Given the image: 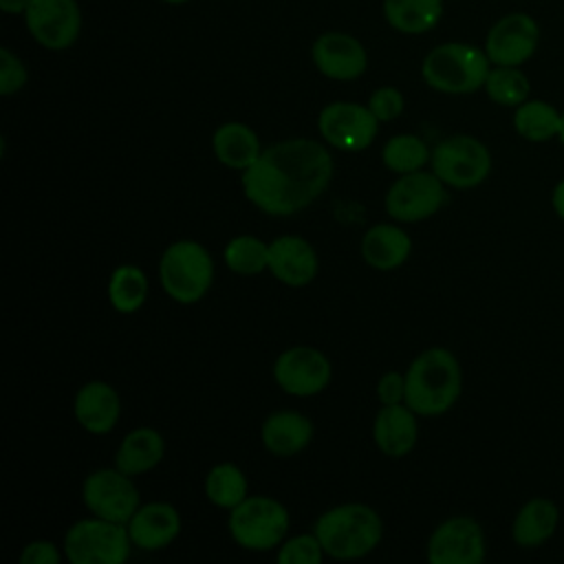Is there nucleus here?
Returning a JSON list of instances; mask_svg holds the SVG:
<instances>
[{
    "instance_id": "1",
    "label": "nucleus",
    "mask_w": 564,
    "mask_h": 564,
    "mask_svg": "<svg viewBox=\"0 0 564 564\" xmlns=\"http://www.w3.org/2000/svg\"><path fill=\"white\" fill-rule=\"evenodd\" d=\"M333 156L315 139H286L262 150L240 176L242 192L271 216H293L317 200L333 178Z\"/></svg>"
},
{
    "instance_id": "2",
    "label": "nucleus",
    "mask_w": 564,
    "mask_h": 564,
    "mask_svg": "<svg viewBox=\"0 0 564 564\" xmlns=\"http://www.w3.org/2000/svg\"><path fill=\"white\" fill-rule=\"evenodd\" d=\"M463 370L454 352L434 346L419 352L405 370V405L421 416L445 414L460 397Z\"/></svg>"
},
{
    "instance_id": "3",
    "label": "nucleus",
    "mask_w": 564,
    "mask_h": 564,
    "mask_svg": "<svg viewBox=\"0 0 564 564\" xmlns=\"http://www.w3.org/2000/svg\"><path fill=\"white\" fill-rule=\"evenodd\" d=\"M322 549L335 560H357L368 555L383 535L379 513L364 502H346L324 511L313 527Z\"/></svg>"
},
{
    "instance_id": "4",
    "label": "nucleus",
    "mask_w": 564,
    "mask_h": 564,
    "mask_svg": "<svg viewBox=\"0 0 564 564\" xmlns=\"http://www.w3.org/2000/svg\"><path fill=\"white\" fill-rule=\"evenodd\" d=\"M491 62L485 48L467 42H443L421 64L423 82L445 95H471L485 86Z\"/></svg>"
},
{
    "instance_id": "5",
    "label": "nucleus",
    "mask_w": 564,
    "mask_h": 564,
    "mask_svg": "<svg viewBox=\"0 0 564 564\" xmlns=\"http://www.w3.org/2000/svg\"><path fill=\"white\" fill-rule=\"evenodd\" d=\"M159 278L172 300L194 304L205 297L214 282V260L200 242L176 240L161 253Z\"/></svg>"
},
{
    "instance_id": "6",
    "label": "nucleus",
    "mask_w": 564,
    "mask_h": 564,
    "mask_svg": "<svg viewBox=\"0 0 564 564\" xmlns=\"http://www.w3.org/2000/svg\"><path fill=\"white\" fill-rule=\"evenodd\" d=\"M286 507L271 496H247L229 509L227 529L234 542L247 551L278 549L289 531Z\"/></svg>"
},
{
    "instance_id": "7",
    "label": "nucleus",
    "mask_w": 564,
    "mask_h": 564,
    "mask_svg": "<svg viewBox=\"0 0 564 564\" xmlns=\"http://www.w3.org/2000/svg\"><path fill=\"white\" fill-rule=\"evenodd\" d=\"M132 546L126 524L99 516L77 520L64 535V555L73 564H123Z\"/></svg>"
},
{
    "instance_id": "8",
    "label": "nucleus",
    "mask_w": 564,
    "mask_h": 564,
    "mask_svg": "<svg viewBox=\"0 0 564 564\" xmlns=\"http://www.w3.org/2000/svg\"><path fill=\"white\" fill-rule=\"evenodd\" d=\"M430 165L445 185L469 189L489 176L491 154L480 139L471 134H452L434 145Z\"/></svg>"
},
{
    "instance_id": "9",
    "label": "nucleus",
    "mask_w": 564,
    "mask_h": 564,
    "mask_svg": "<svg viewBox=\"0 0 564 564\" xmlns=\"http://www.w3.org/2000/svg\"><path fill=\"white\" fill-rule=\"evenodd\" d=\"M445 183L425 170L399 174L386 194V212L399 223H419L434 216L445 203Z\"/></svg>"
},
{
    "instance_id": "10",
    "label": "nucleus",
    "mask_w": 564,
    "mask_h": 564,
    "mask_svg": "<svg viewBox=\"0 0 564 564\" xmlns=\"http://www.w3.org/2000/svg\"><path fill=\"white\" fill-rule=\"evenodd\" d=\"M82 500L93 516L128 524L141 507L139 489L121 469H95L82 482Z\"/></svg>"
},
{
    "instance_id": "11",
    "label": "nucleus",
    "mask_w": 564,
    "mask_h": 564,
    "mask_svg": "<svg viewBox=\"0 0 564 564\" xmlns=\"http://www.w3.org/2000/svg\"><path fill=\"white\" fill-rule=\"evenodd\" d=\"M317 130L328 145L344 152H359L375 141L379 119L368 106L355 101H333L319 110Z\"/></svg>"
},
{
    "instance_id": "12",
    "label": "nucleus",
    "mask_w": 564,
    "mask_h": 564,
    "mask_svg": "<svg viewBox=\"0 0 564 564\" xmlns=\"http://www.w3.org/2000/svg\"><path fill=\"white\" fill-rule=\"evenodd\" d=\"M22 18L29 35L46 51L70 48L82 31L77 0H31Z\"/></svg>"
},
{
    "instance_id": "13",
    "label": "nucleus",
    "mask_w": 564,
    "mask_h": 564,
    "mask_svg": "<svg viewBox=\"0 0 564 564\" xmlns=\"http://www.w3.org/2000/svg\"><path fill=\"white\" fill-rule=\"evenodd\" d=\"M540 44V26L533 15L511 11L498 18L485 35V53L491 66H522Z\"/></svg>"
},
{
    "instance_id": "14",
    "label": "nucleus",
    "mask_w": 564,
    "mask_h": 564,
    "mask_svg": "<svg viewBox=\"0 0 564 564\" xmlns=\"http://www.w3.org/2000/svg\"><path fill=\"white\" fill-rule=\"evenodd\" d=\"M333 377L328 357L313 346H293L278 355L273 364L275 383L293 397L319 394Z\"/></svg>"
},
{
    "instance_id": "15",
    "label": "nucleus",
    "mask_w": 564,
    "mask_h": 564,
    "mask_svg": "<svg viewBox=\"0 0 564 564\" xmlns=\"http://www.w3.org/2000/svg\"><path fill=\"white\" fill-rule=\"evenodd\" d=\"M485 553V533L469 516L447 518L427 540V560L432 564H480Z\"/></svg>"
},
{
    "instance_id": "16",
    "label": "nucleus",
    "mask_w": 564,
    "mask_h": 564,
    "mask_svg": "<svg viewBox=\"0 0 564 564\" xmlns=\"http://www.w3.org/2000/svg\"><path fill=\"white\" fill-rule=\"evenodd\" d=\"M315 68L335 82H352L368 68V53L364 44L344 31H326L311 46Z\"/></svg>"
},
{
    "instance_id": "17",
    "label": "nucleus",
    "mask_w": 564,
    "mask_h": 564,
    "mask_svg": "<svg viewBox=\"0 0 564 564\" xmlns=\"http://www.w3.org/2000/svg\"><path fill=\"white\" fill-rule=\"evenodd\" d=\"M269 271L286 286H306L319 271V260L308 240L280 236L269 242Z\"/></svg>"
},
{
    "instance_id": "18",
    "label": "nucleus",
    "mask_w": 564,
    "mask_h": 564,
    "mask_svg": "<svg viewBox=\"0 0 564 564\" xmlns=\"http://www.w3.org/2000/svg\"><path fill=\"white\" fill-rule=\"evenodd\" d=\"M126 527L134 546L143 551H159L178 538L181 516L170 502H145L134 511Z\"/></svg>"
},
{
    "instance_id": "19",
    "label": "nucleus",
    "mask_w": 564,
    "mask_h": 564,
    "mask_svg": "<svg viewBox=\"0 0 564 564\" xmlns=\"http://www.w3.org/2000/svg\"><path fill=\"white\" fill-rule=\"evenodd\" d=\"M73 412L86 432L108 434L119 421L121 399L110 383L88 381L77 390Z\"/></svg>"
},
{
    "instance_id": "20",
    "label": "nucleus",
    "mask_w": 564,
    "mask_h": 564,
    "mask_svg": "<svg viewBox=\"0 0 564 564\" xmlns=\"http://www.w3.org/2000/svg\"><path fill=\"white\" fill-rule=\"evenodd\" d=\"M416 436H419L416 412L405 403L383 405L377 412L372 423V438L386 456L390 458L405 456L416 445Z\"/></svg>"
},
{
    "instance_id": "21",
    "label": "nucleus",
    "mask_w": 564,
    "mask_h": 564,
    "mask_svg": "<svg viewBox=\"0 0 564 564\" xmlns=\"http://www.w3.org/2000/svg\"><path fill=\"white\" fill-rule=\"evenodd\" d=\"M260 438L267 452L280 458L300 454L313 438V423L300 412L280 410L264 419Z\"/></svg>"
},
{
    "instance_id": "22",
    "label": "nucleus",
    "mask_w": 564,
    "mask_h": 564,
    "mask_svg": "<svg viewBox=\"0 0 564 564\" xmlns=\"http://www.w3.org/2000/svg\"><path fill=\"white\" fill-rule=\"evenodd\" d=\"M412 240L405 229L388 223L372 225L361 238V258L377 271H394L410 258Z\"/></svg>"
},
{
    "instance_id": "23",
    "label": "nucleus",
    "mask_w": 564,
    "mask_h": 564,
    "mask_svg": "<svg viewBox=\"0 0 564 564\" xmlns=\"http://www.w3.org/2000/svg\"><path fill=\"white\" fill-rule=\"evenodd\" d=\"M212 150L223 165L240 172L251 167L262 154L258 134L240 121H227L218 126L212 134Z\"/></svg>"
},
{
    "instance_id": "24",
    "label": "nucleus",
    "mask_w": 564,
    "mask_h": 564,
    "mask_svg": "<svg viewBox=\"0 0 564 564\" xmlns=\"http://www.w3.org/2000/svg\"><path fill=\"white\" fill-rule=\"evenodd\" d=\"M560 509L549 498L527 500L511 524V538L522 549H535L544 544L557 529Z\"/></svg>"
},
{
    "instance_id": "25",
    "label": "nucleus",
    "mask_w": 564,
    "mask_h": 564,
    "mask_svg": "<svg viewBox=\"0 0 564 564\" xmlns=\"http://www.w3.org/2000/svg\"><path fill=\"white\" fill-rule=\"evenodd\" d=\"M165 454V441L154 427H134L126 434L115 454V467L128 476L154 469Z\"/></svg>"
},
{
    "instance_id": "26",
    "label": "nucleus",
    "mask_w": 564,
    "mask_h": 564,
    "mask_svg": "<svg viewBox=\"0 0 564 564\" xmlns=\"http://www.w3.org/2000/svg\"><path fill=\"white\" fill-rule=\"evenodd\" d=\"M386 22L403 35H423L443 18V0H383Z\"/></svg>"
},
{
    "instance_id": "27",
    "label": "nucleus",
    "mask_w": 564,
    "mask_h": 564,
    "mask_svg": "<svg viewBox=\"0 0 564 564\" xmlns=\"http://www.w3.org/2000/svg\"><path fill=\"white\" fill-rule=\"evenodd\" d=\"M562 126V112L544 101V99H527L513 110V128L516 132L531 141V143H544L560 134Z\"/></svg>"
},
{
    "instance_id": "28",
    "label": "nucleus",
    "mask_w": 564,
    "mask_h": 564,
    "mask_svg": "<svg viewBox=\"0 0 564 564\" xmlns=\"http://www.w3.org/2000/svg\"><path fill=\"white\" fill-rule=\"evenodd\" d=\"M247 476L234 463H218L205 476V496L220 509H234L249 494Z\"/></svg>"
},
{
    "instance_id": "29",
    "label": "nucleus",
    "mask_w": 564,
    "mask_h": 564,
    "mask_svg": "<svg viewBox=\"0 0 564 564\" xmlns=\"http://www.w3.org/2000/svg\"><path fill=\"white\" fill-rule=\"evenodd\" d=\"M148 297V278L134 264H121L110 273L108 300L119 313H134Z\"/></svg>"
},
{
    "instance_id": "30",
    "label": "nucleus",
    "mask_w": 564,
    "mask_h": 564,
    "mask_svg": "<svg viewBox=\"0 0 564 564\" xmlns=\"http://www.w3.org/2000/svg\"><path fill=\"white\" fill-rule=\"evenodd\" d=\"M482 88L494 104L507 108L520 106L531 93L529 77L520 70V66H491Z\"/></svg>"
},
{
    "instance_id": "31",
    "label": "nucleus",
    "mask_w": 564,
    "mask_h": 564,
    "mask_svg": "<svg viewBox=\"0 0 564 564\" xmlns=\"http://www.w3.org/2000/svg\"><path fill=\"white\" fill-rule=\"evenodd\" d=\"M430 156L432 152L416 134H394L381 150L383 165L397 174L423 170L425 163H430Z\"/></svg>"
},
{
    "instance_id": "32",
    "label": "nucleus",
    "mask_w": 564,
    "mask_h": 564,
    "mask_svg": "<svg viewBox=\"0 0 564 564\" xmlns=\"http://www.w3.org/2000/svg\"><path fill=\"white\" fill-rule=\"evenodd\" d=\"M223 258L234 273L258 275L269 269V245L256 236L242 234L225 245Z\"/></svg>"
},
{
    "instance_id": "33",
    "label": "nucleus",
    "mask_w": 564,
    "mask_h": 564,
    "mask_svg": "<svg viewBox=\"0 0 564 564\" xmlns=\"http://www.w3.org/2000/svg\"><path fill=\"white\" fill-rule=\"evenodd\" d=\"M322 542L315 533L295 535L278 546V562L280 564H319L324 557Z\"/></svg>"
},
{
    "instance_id": "34",
    "label": "nucleus",
    "mask_w": 564,
    "mask_h": 564,
    "mask_svg": "<svg viewBox=\"0 0 564 564\" xmlns=\"http://www.w3.org/2000/svg\"><path fill=\"white\" fill-rule=\"evenodd\" d=\"M29 82V70L24 62L9 48L0 46V95L9 97L24 88Z\"/></svg>"
},
{
    "instance_id": "35",
    "label": "nucleus",
    "mask_w": 564,
    "mask_h": 564,
    "mask_svg": "<svg viewBox=\"0 0 564 564\" xmlns=\"http://www.w3.org/2000/svg\"><path fill=\"white\" fill-rule=\"evenodd\" d=\"M366 106H368L370 112L379 119V123H383V121L397 119V117L403 112V108H405V97H403V93H401L399 88H394V86H379V88H375V90L370 93Z\"/></svg>"
},
{
    "instance_id": "36",
    "label": "nucleus",
    "mask_w": 564,
    "mask_h": 564,
    "mask_svg": "<svg viewBox=\"0 0 564 564\" xmlns=\"http://www.w3.org/2000/svg\"><path fill=\"white\" fill-rule=\"evenodd\" d=\"M377 397L381 405H394V403H405V375L390 370L381 375L377 383Z\"/></svg>"
},
{
    "instance_id": "37",
    "label": "nucleus",
    "mask_w": 564,
    "mask_h": 564,
    "mask_svg": "<svg viewBox=\"0 0 564 564\" xmlns=\"http://www.w3.org/2000/svg\"><path fill=\"white\" fill-rule=\"evenodd\" d=\"M62 553L48 540H33L20 553V564H59Z\"/></svg>"
},
{
    "instance_id": "38",
    "label": "nucleus",
    "mask_w": 564,
    "mask_h": 564,
    "mask_svg": "<svg viewBox=\"0 0 564 564\" xmlns=\"http://www.w3.org/2000/svg\"><path fill=\"white\" fill-rule=\"evenodd\" d=\"M551 205H553V212L557 214V218L564 220V178L555 183V187L551 192Z\"/></svg>"
},
{
    "instance_id": "39",
    "label": "nucleus",
    "mask_w": 564,
    "mask_h": 564,
    "mask_svg": "<svg viewBox=\"0 0 564 564\" xmlns=\"http://www.w3.org/2000/svg\"><path fill=\"white\" fill-rule=\"evenodd\" d=\"M31 0H0V11L7 15H24Z\"/></svg>"
},
{
    "instance_id": "40",
    "label": "nucleus",
    "mask_w": 564,
    "mask_h": 564,
    "mask_svg": "<svg viewBox=\"0 0 564 564\" xmlns=\"http://www.w3.org/2000/svg\"><path fill=\"white\" fill-rule=\"evenodd\" d=\"M557 139L562 141V145H564V110H562V126H560V134H557Z\"/></svg>"
},
{
    "instance_id": "41",
    "label": "nucleus",
    "mask_w": 564,
    "mask_h": 564,
    "mask_svg": "<svg viewBox=\"0 0 564 564\" xmlns=\"http://www.w3.org/2000/svg\"><path fill=\"white\" fill-rule=\"evenodd\" d=\"M161 2H165V4H185L189 0H161Z\"/></svg>"
}]
</instances>
